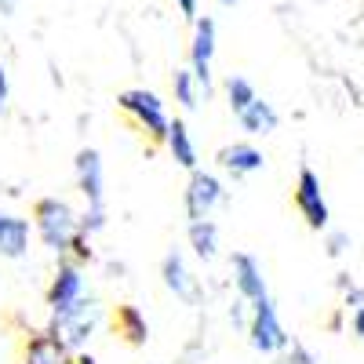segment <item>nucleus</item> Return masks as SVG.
Masks as SVG:
<instances>
[{
	"label": "nucleus",
	"instance_id": "nucleus-1",
	"mask_svg": "<svg viewBox=\"0 0 364 364\" xmlns=\"http://www.w3.org/2000/svg\"><path fill=\"white\" fill-rule=\"evenodd\" d=\"M33 230H37V237L44 240V248L55 259H70L77 237L84 233L80 215L70 208V200H63V197H41L33 204Z\"/></svg>",
	"mask_w": 364,
	"mask_h": 364
},
{
	"label": "nucleus",
	"instance_id": "nucleus-2",
	"mask_svg": "<svg viewBox=\"0 0 364 364\" xmlns=\"http://www.w3.org/2000/svg\"><path fill=\"white\" fill-rule=\"evenodd\" d=\"M99 324H102V302H99L95 295H84L80 302H73L70 310L51 314L48 331H55V336L66 343L70 353H80L91 339H95Z\"/></svg>",
	"mask_w": 364,
	"mask_h": 364
},
{
	"label": "nucleus",
	"instance_id": "nucleus-3",
	"mask_svg": "<svg viewBox=\"0 0 364 364\" xmlns=\"http://www.w3.org/2000/svg\"><path fill=\"white\" fill-rule=\"evenodd\" d=\"M117 106L124 109L135 124L149 135V139H157L164 142L168 139V128H171V117L164 109V99L157 95V91H146V87H128V91H120L117 95Z\"/></svg>",
	"mask_w": 364,
	"mask_h": 364
},
{
	"label": "nucleus",
	"instance_id": "nucleus-4",
	"mask_svg": "<svg viewBox=\"0 0 364 364\" xmlns=\"http://www.w3.org/2000/svg\"><path fill=\"white\" fill-rule=\"evenodd\" d=\"M248 343H252V350H259V353H266V357H273V353H284L288 346H291V339H288V331H284V324H281V317H277V306H273V299L266 295V299H259V302H252V314H248Z\"/></svg>",
	"mask_w": 364,
	"mask_h": 364
},
{
	"label": "nucleus",
	"instance_id": "nucleus-5",
	"mask_svg": "<svg viewBox=\"0 0 364 364\" xmlns=\"http://www.w3.org/2000/svg\"><path fill=\"white\" fill-rule=\"evenodd\" d=\"M87 295V281H84V266L77 259H58L51 284H48V314H63L73 302H80Z\"/></svg>",
	"mask_w": 364,
	"mask_h": 364
},
{
	"label": "nucleus",
	"instance_id": "nucleus-6",
	"mask_svg": "<svg viewBox=\"0 0 364 364\" xmlns=\"http://www.w3.org/2000/svg\"><path fill=\"white\" fill-rule=\"evenodd\" d=\"M295 208H299L302 223L310 230H328L331 211H328V200H324V190H321V175L314 168H302L299 178H295Z\"/></svg>",
	"mask_w": 364,
	"mask_h": 364
},
{
	"label": "nucleus",
	"instance_id": "nucleus-7",
	"mask_svg": "<svg viewBox=\"0 0 364 364\" xmlns=\"http://www.w3.org/2000/svg\"><path fill=\"white\" fill-rule=\"evenodd\" d=\"M73 168H77V190H80L84 204L95 208V211H106V164H102V154L84 146L77 154V161H73Z\"/></svg>",
	"mask_w": 364,
	"mask_h": 364
},
{
	"label": "nucleus",
	"instance_id": "nucleus-8",
	"mask_svg": "<svg viewBox=\"0 0 364 364\" xmlns=\"http://www.w3.org/2000/svg\"><path fill=\"white\" fill-rule=\"evenodd\" d=\"M226 200V186L219 175L211 171H190V182H186V215L190 219H211V211Z\"/></svg>",
	"mask_w": 364,
	"mask_h": 364
},
{
	"label": "nucleus",
	"instance_id": "nucleus-9",
	"mask_svg": "<svg viewBox=\"0 0 364 364\" xmlns=\"http://www.w3.org/2000/svg\"><path fill=\"white\" fill-rule=\"evenodd\" d=\"M219 41V29H215V18H197L193 22V41H190V70L197 73L200 87H204V99L211 95V58H215V44Z\"/></svg>",
	"mask_w": 364,
	"mask_h": 364
},
{
	"label": "nucleus",
	"instance_id": "nucleus-10",
	"mask_svg": "<svg viewBox=\"0 0 364 364\" xmlns=\"http://www.w3.org/2000/svg\"><path fill=\"white\" fill-rule=\"evenodd\" d=\"M230 277H233V288H237V295L245 299V302H259V299L269 295L266 277H262V266H259V259L248 255V252H237V255L230 259Z\"/></svg>",
	"mask_w": 364,
	"mask_h": 364
},
{
	"label": "nucleus",
	"instance_id": "nucleus-11",
	"mask_svg": "<svg viewBox=\"0 0 364 364\" xmlns=\"http://www.w3.org/2000/svg\"><path fill=\"white\" fill-rule=\"evenodd\" d=\"M161 277H164V288L175 295V299H182V302H200V284H197V277H193V269L186 266V259H182V252H168L164 255V262H161Z\"/></svg>",
	"mask_w": 364,
	"mask_h": 364
},
{
	"label": "nucleus",
	"instance_id": "nucleus-12",
	"mask_svg": "<svg viewBox=\"0 0 364 364\" xmlns=\"http://www.w3.org/2000/svg\"><path fill=\"white\" fill-rule=\"evenodd\" d=\"M262 164H266L262 149H255L252 142H233V146L219 149V168L230 178H248V175L262 171Z\"/></svg>",
	"mask_w": 364,
	"mask_h": 364
},
{
	"label": "nucleus",
	"instance_id": "nucleus-13",
	"mask_svg": "<svg viewBox=\"0 0 364 364\" xmlns=\"http://www.w3.org/2000/svg\"><path fill=\"white\" fill-rule=\"evenodd\" d=\"M66 360H70V350L55 331H37V336H29V343L22 350V364H66Z\"/></svg>",
	"mask_w": 364,
	"mask_h": 364
},
{
	"label": "nucleus",
	"instance_id": "nucleus-14",
	"mask_svg": "<svg viewBox=\"0 0 364 364\" xmlns=\"http://www.w3.org/2000/svg\"><path fill=\"white\" fill-rule=\"evenodd\" d=\"M0 255L26 259L29 255V223L11 211H0Z\"/></svg>",
	"mask_w": 364,
	"mask_h": 364
},
{
	"label": "nucleus",
	"instance_id": "nucleus-15",
	"mask_svg": "<svg viewBox=\"0 0 364 364\" xmlns=\"http://www.w3.org/2000/svg\"><path fill=\"white\" fill-rule=\"evenodd\" d=\"M164 146H168V154H171V161L178 164V168H186V171H197V142H193V135H190V128H186V120H171V128H168V139H164Z\"/></svg>",
	"mask_w": 364,
	"mask_h": 364
},
{
	"label": "nucleus",
	"instance_id": "nucleus-16",
	"mask_svg": "<svg viewBox=\"0 0 364 364\" xmlns=\"http://www.w3.org/2000/svg\"><path fill=\"white\" fill-rule=\"evenodd\" d=\"M237 124L245 128L248 135H269V132H277V124H281V117H277V109H273L266 99H252L245 109L237 113Z\"/></svg>",
	"mask_w": 364,
	"mask_h": 364
},
{
	"label": "nucleus",
	"instance_id": "nucleus-17",
	"mask_svg": "<svg viewBox=\"0 0 364 364\" xmlns=\"http://www.w3.org/2000/svg\"><path fill=\"white\" fill-rule=\"evenodd\" d=\"M117 336L128 346H146L149 343V321L139 306H132V302L117 306Z\"/></svg>",
	"mask_w": 364,
	"mask_h": 364
},
{
	"label": "nucleus",
	"instance_id": "nucleus-18",
	"mask_svg": "<svg viewBox=\"0 0 364 364\" xmlns=\"http://www.w3.org/2000/svg\"><path fill=\"white\" fill-rule=\"evenodd\" d=\"M186 237H190V248H193L197 259L211 262V259L219 255V226L211 223V219H190Z\"/></svg>",
	"mask_w": 364,
	"mask_h": 364
},
{
	"label": "nucleus",
	"instance_id": "nucleus-19",
	"mask_svg": "<svg viewBox=\"0 0 364 364\" xmlns=\"http://www.w3.org/2000/svg\"><path fill=\"white\" fill-rule=\"evenodd\" d=\"M171 91H175V102H178L182 109H197V106H200V95H204V87H200V80H197L193 70H175Z\"/></svg>",
	"mask_w": 364,
	"mask_h": 364
},
{
	"label": "nucleus",
	"instance_id": "nucleus-20",
	"mask_svg": "<svg viewBox=\"0 0 364 364\" xmlns=\"http://www.w3.org/2000/svg\"><path fill=\"white\" fill-rule=\"evenodd\" d=\"M255 95H259V91H255V84H252L248 77H230V80H226V99H230L233 117H237L240 109H245Z\"/></svg>",
	"mask_w": 364,
	"mask_h": 364
},
{
	"label": "nucleus",
	"instance_id": "nucleus-21",
	"mask_svg": "<svg viewBox=\"0 0 364 364\" xmlns=\"http://www.w3.org/2000/svg\"><path fill=\"white\" fill-rule=\"evenodd\" d=\"M328 255H343L346 248H350V233H343V230H328Z\"/></svg>",
	"mask_w": 364,
	"mask_h": 364
},
{
	"label": "nucleus",
	"instance_id": "nucleus-22",
	"mask_svg": "<svg viewBox=\"0 0 364 364\" xmlns=\"http://www.w3.org/2000/svg\"><path fill=\"white\" fill-rule=\"evenodd\" d=\"M350 328H353V336H357V339H364V302H360V306H353V314H350Z\"/></svg>",
	"mask_w": 364,
	"mask_h": 364
},
{
	"label": "nucleus",
	"instance_id": "nucleus-23",
	"mask_svg": "<svg viewBox=\"0 0 364 364\" xmlns=\"http://www.w3.org/2000/svg\"><path fill=\"white\" fill-rule=\"evenodd\" d=\"M175 8L186 22H197V0H175Z\"/></svg>",
	"mask_w": 364,
	"mask_h": 364
},
{
	"label": "nucleus",
	"instance_id": "nucleus-24",
	"mask_svg": "<svg viewBox=\"0 0 364 364\" xmlns=\"http://www.w3.org/2000/svg\"><path fill=\"white\" fill-rule=\"evenodd\" d=\"M8 99H11V84H8V70H4V63H0V109L8 106Z\"/></svg>",
	"mask_w": 364,
	"mask_h": 364
},
{
	"label": "nucleus",
	"instance_id": "nucleus-25",
	"mask_svg": "<svg viewBox=\"0 0 364 364\" xmlns=\"http://www.w3.org/2000/svg\"><path fill=\"white\" fill-rule=\"evenodd\" d=\"M18 11V0H0V15H4V18H11Z\"/></svg>",
	"mask_w": 364,
	"mask_h": 364
},
{
	"label": "nucleus",
	"instance_id": "nucleus-26",
	"mask_svg": "<svg viewBox=\"0 0 364 364\" xmlns=\"http://www.w3.org/2000/svg\"><path fill=\"white\" fill-rule=\"evenodd\" d=\"M219 4H223V8H233V4H237V0H219Z\"/></svg>",
	"mask_w": 364,
	"mask_h": 364
},
{
	"label": "nucleus",
	"instance_id": "nucleus-27",
	"mask_svg": "<svg viewBox=\"0 0 364 364\" xmlns=\"http://www.w3.org/2000/svg\"><path fill=\"white\" fill-rule=\"evenodd\" d=\"M66 364H80V360H73V357H70V360H66Z\"/></svg>",
	"mask_w": 364,
	"mask_h": 364
}]
</instances>
